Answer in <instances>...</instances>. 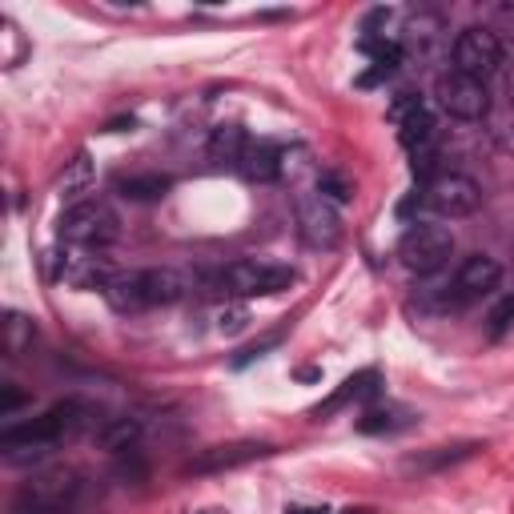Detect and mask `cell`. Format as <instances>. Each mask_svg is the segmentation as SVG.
Returning <instances> with one entry per match:
<instances>
[{
    "label": "cell",
    "instance_id": "obj_1",
    "mask_svg": "<svg viewBox=\"0 0 514 514\" xmlns=\"http://www.w3.org/2000/svg\"><path fill=\"white\" fill-rule=\"evenodd\" d=\"M85 426V406L81 402H57L53 410H45L41 418L33 422H21V426H9L0 434V450H5L13 462H33V458H45L53 454L65 438H73L77 430Z\"/></svg>",
    "mask_w": 514,
    "mask_h": 514
},
{
    "label": "cell",
    "instance_id": "obj_2",
    "mask_svg": "<svg viewBox=\"0 0 514 514\" xmlns=\"http://www.w3.org/2000/svg\"><path fill=\"white\" fill-rule=\"evenodd\" d=\"M294 266L282 262H257V257H241V262H229L225 270H217L209 278V290L225 294V298H274L282 290L294 286Z\"/></svg>",
    "mask_w": 514,
    "mask_h": 514
},
{
    "label": "cell",
    "instance_id": "obj_3",
    "mask_svg": "<svg viewBox=\"0 0 514 514\" xmlns=\"http://www.w3.org/2000/svg\"><path fill=\"white\" fill-rule=\"evenodd\" d=\"M450 253H454V233L446 225H438V221H414L398 241L402 266L410 274H418V278L438 274L450 262Z\"/></svg>",
    "mask_w": 514,
    "mask_h": 514
},
{
    "label": "cell",
    "instance_id": "obj_4",
    "mask_svg": "<svg viewBox=\"0 0 514 514\" xmlns=\"http://www.w3.org/2000/svg\"><path fill=\"white\" fill-rule=\"evenodd\" d=\"M121 225L117 213L101 201H77L61 213V241L65 245H81V249H105L109 241H117Z\"/></svg>",
    "mask_w": 514,
    "mask_h": 514
},
{
    "label": "cell",
    "instance_id": "obj_5",
    "mask_svg": "<svg viewBox=\"0 0 514 514\" xmlns=\"http://www.w3.org/2000/svg\"><path fill=\"white\" fill-rule=\"evenodd\" d=\"M506 61V49L498 41L494 29L486 25H474V29H462L458 41H454V73L462 77H474L486 85V77H494Z\"/></svg>",
    "mask_w": 514,
    "mask_h": 514
},
{
    "label": "cell",
    "instance_id": "obj_6",
    "mask_svg": "<svg viewBox=\"0 0 514 514\" xmlns=\"http://www.w3.org/2000/svg\"><path fill=\"white\" fill-rule=\"evenodd\" d=\"M77 490H81V482H77L73 470H65V466L41 470V474H33L25 482L21 502H17V514H61V510L73 506Z\"/></svg>",
    "mask_w": 514,
    "mask_h": 514
},
{
    "label": "cell",
    "instance_id": "obj_7",
    "mask_svg": "<svg viewBox=\"0 0 514 514\" xmlns=\"http://www.w3.org/2000/svg\"><path fill=\"white\" fill-rule=\"evenodd\" d=\"M422 205L438 217H470L482 205V189L466 173H438L430 185H422Z\"/></svg>",
    "mask_w": 514,
    "mask_h": 514
},
{
    "label": "cell",
    "instance_id": "obj_8",
    "mask_svg": "<svg viewBox=\"0 0 514 514\" xmlns=\"http://www.w3.org/2000/svg\"><path fill=\"white\" fill-rule=\"evenodd\" d=\"M294 217H298V233L310 249H334L342 241L338 205H330L322 193H298L294 197Z\"/></svg>",
    "mask_w": 514,
    "mask_h": 514
},
{
    "label": "cell",
    "instance_id": "obj_9",
    "mask_svg": "<svg viewBox=\"0 0 514 514\" xmlns=\"http://www.w3.org/2000/svg\"><path fill=\"white\" fill-rule=\"evenodd\" d=\"M53 278H57V282H69V286H77V290H105L117 274L109 270V262L101 257V249L69 245L65 253L53 257Z\"/></svg>",
    "mask_w": 514,
    "mask_h": 514
},
{
    "label": "cell",
    "instance_id": "obj_10",
    "mask_svg": "<svg viewBox=\"0 0 514 514\" xmlns=\"http://www.w3.org/2000/svg\"><path fill=\"white\" fill-rule=\"evenodd\" d=\"M438 105L454 121H482L490 113V93H486L482 81L462 77V73L450 69L446 77H438Z\"/></svg>",
    "mask_w": 514,
    "mask_h": 514
},
{
    "label": "cell",
    "instance_id": "obj_11",
    "mask_svg": "<svg viewBox=\"0 0 514 514\" xmlns=\"http://www.w3.org/2000/svg\"><path fill=\"white\" fill-rule=\"evenodd\" d=\"M386 117H390V125L398 129V141H402L410 153H422V149L434 145V117H430V109H426L422 97L398 93V97L386 105Z\"/></svg>",
    "mask_w": 514,
    "mask_h": 514
},
{
    "label": "cell",
    "instance_id": "obj_12",
    "mask_svg": "<svg viewBox=\"0 0 514 514\" xmlns=\"http://www.w3.org/2000/svg\"><path fill=\"white\" fill-rule=\"evenodd\" d=\"M274 454L270 442H229V446H209L201 450L197 458H189V474H221V470H237V466H249L257 458Z\"/></svg>",
    "mask_w": 514,
    "mask_h": 514
},
{
    "label": "cell",
    "instance_id": "obj_13",
    "mask_svg": "<svg viewBox=\"0 0 514 514\" xmlns=\"http://www.w3.org/2000/svg\"><path fill=\"white\" fill-rule=\"evenodd\" d=\"M498 282H502V266L494 262L490 253H474V257H466V262L458 266V274H454V306H462V302H474V298L490 294Z\"/></svg>",
    "mask_w": 514,
    "mask_h": 514
},
{
    "label": "cell",
    "instance_id": "obj_14",
    "mask_svg": "<svg viewBox=\"0 0 514 514\" xmlns=\"http://www.w3.org/2000/svg\"><path fill=\"white\" fill-rule=\"evenodd\" d=\"M378 390H382V374H378V370H358V374H350V378L314 410V418H330V414H338V410L350 406V402H370V398H378Z\"/></svg>",
    "mask_w": 514,
    "mask_h": 514
},
{
    "label": "cell",
    "instance_id": "obj_15",
    "mask_svg": "<svg viewBox=\"0 0 514 514\" xmlns=\"http://www.w3.org/2000/svg\"><path fill=\"white\" fill-rule=\"evenodd\" d=\"M237 169L249 181H257V185H270V181H278L286 173V153L278 145H270V141H257V145L245 149V157H241Z\"/></svg>",
    "mask_w": 514,
    "mask_h": 514
},
{
    "label": "cell",
    "instance_id": "obj_16",
    "mask_svg": "<svg viewBox=\"0 0 514 514\" xmlns=\"http://www.w3.org/2000/svg\"><path fill=\"white\" fill-rule=\"evenodd\" d=\"M141 282H145L149 306H173L193 290V282L181 270H141Z\"/></svg>",
    "mask_w": 514,
    "mask_h": 514
},
{
    "label": "cell",
    "instance_id": "obj_17",
    "mask_svg": "<svg viewBox=\"0 0 514 514\" xmlns=\"http://www.w3.org/2000/svg\"><path fill=\"white\" fill-rule=\"evenodd\" d=\"M105 302H109L117 314H141V310H149L141 270H137V274H117V278L105 286Z\"/></svg>",
    "mask_w": 514,
    "mask_h": 514
},
{
    "label": "cell",
    "instance_id": "obj_18",
    "mask_svg": "<svg viewBox=\"0 0 514 514\" xmlns=\"http://www.w3.org/2000/svg\"><path fill=\"white\" fill-rule=\"evenodd\" d=\"M249 141H245V129L241 125H217L213 137H209V157L217 165H241Z\"/></svg>",
    "mask_w": 514,
    "mask_h": 514
},
{
    "label": "cell",
    "instance_id": "obj_19",
    "mask_svg": "<svg viewBox=\"0 0 514 514\" xmlns=\"http://www.w3.org/2000/svg\"><path fill=\"white\" fill-rule=\"evenodd\" d=\"M89 181H93L89 153H77V157L65 165V173H61V181H57V193H61L65 201H73V205H77V197L89 189Z\"/></svg>",
    "mask_w": 514,
    "mask_h": 514
},
{
    "label": "cell",
    "instance_id": "obj_20",
    "mask_svg": "<svg viewBox=\"0 0 514 514\" xmlns=\"http://www.w3.org/2000/svg\"><path fill=\"white\" fill-rule=\"evenodd\" d=\"M101 446L105 450H113V454H121V450H129V446H137V438H141V422L137 418H113V422H105L101 426Z\"/></svg>",
    "mask_w": 514,
    "mask_h": 514
},
{
    "label": "cell",
    "instance_id": "obj_21",
    "mask_svg": "<svg viewBox=\"0 0 514 514\" xmlns=\"http://www.w3.org/2000/svg\"><path fill=\"white\" fill-rule=\"evenodd\" d=\"M117 189H121V197H129V201H161V197L169 193V177H161V173L125 177Z\"/></svg>",
    "mask_w": 514,
    "mask_h": 514
},
{
    "label": "cell",
    "instance_id": "obj_22",
    "mask_svg": "<svg viewBox=\"0 0 514 514\" xmlns=\"http://www.w3.org/2000/svg\"><path fill=\"white\" fill-rule=\"evenodd\" d=\"M33 338H37V330H33V318H25V314H9L5 318V354L9 358H21L25 350H33Z\"/></svg>",
    "mask_w": 514,
    "mask_h": 514
},
{
    "label": "cell",
    "instance_id": "obj_23",
    "mask_svg": "<svg viewBox=\"0 0 514 514\" xmlns=\"http://www.w3.org/2000/svg\"><path fill=\"white\" fill-rule=\"evenodd\" d=\"M398 426H406V410H398V406H370L358 418V430L362 434H390Z\"/></svg>",
    "mask_w": 514,
    "mask_h": 514
},
{
    "label": "cell",
    "instance_id": "obj_24",
    "mask_svg": "<svg viewBox=\"0 0 514 514\" xmlns=\"http://www.w3.org/2000/svg\"><path fill=\"white\" fill-rule=\"evenodd\" d=\"M245 326H249V310L241 302H229V306L217 310V330L221 334H241Z\"/></svg>",
    "mask_w": 514,
    "mask_h": 514
},
{
    "label": "cell",
    "instance_id": "obj_25",
    "mask_svg": "<svg viewBox=\"0 0 514 514\" xmlns=\"http://www.w3.org/2000/svg\"><path fill=\"white\" fill-rule=\"evenodd\" d=\"M318 193H322L330 205H346V201H350V185H346V177H338V173H322V177H318Z\"/></svg>",
    "mask_w": 514,
    "mask_h": 514
},
{
    "label": "cell",
    "instance_id": "obj_26",
    "mask_svg": "<svg viewBox=\"0 0 514 514\" xmlns=\"http://www.w3.org/2000/svg\"><path fill=\"white\" fill-rule=\"evenodd\" d=\"M514 326V294H506L494 310H490V338H502Z\"/></svg>",
    "mask_w": 514,
    "mask_h": 514
},
{
    "label": "cell",
    "instance_id": "obj_27",
    "mask_svg": "<svg viewBox=\"0 0 514 514\" xmlns=\"http://www.w3.org/2000/svg\"><path fill=\"white\" fill-rule=\"evenodd\" d=\"M278 342H282V334H270V338H262V342H257V346H245V350H241V354L233 358V366L241 370V366H249L253 358H266V350H274Z\"/></svg>",
    "mask_w": 514,
    "mask_h": 514
},
{
    "label": "cell",
    "instance_id": "obj_28",
    "mask_svg": "<svg viewBox=\"0 0 514 514\" xmlns=\"http://www.w3.org/2000/svg\"><path fill=\"white\" fill-rule=\"evenodd\" d=\"M286 514H330V510L326 506H298V502H290Z\"/></svg>",
    "mask_w": 514,
    "mask_h": 514
},
{
    "label": "cell",
    "instance_id": "obj_29",
    "mask_svg": "<svg viewBox=\"0 0 514 514\" xmlns=\"http://www.w3.org/2000/svg\"><path fill=\"white\" fill-rule=\"evenodd\" d=\"M506 93H510V101H514V65H510V77H506Z\"/></svg>",
    "mask_w": 514,
    "mask_h": 514
},
{
    "label": "cell",
    "instance_id": "obj_30",
    "mask_svg": "<svg viewBox=\"0 0 514 514\" xmlns=\"http://www.w3.org/2000/svg\"><path fill=\"white\" fill-rule=\"evenodd\" d=\"M197 514H229V510H221V506H205V510H197Z\"/></svg>",
    "mask_w": 514,
    "mask_h": 514
},
{
    "label": "cell",
    "instance_id": "obj_31",
    "mask_svg": "<svg viewBox=\"0 0 514 514\" xmlns=\"http://www.w3.org/2000/svg\"><path fill=\"white\" fill-rule=\"evenodd\" d=\"M342 514H370V510H362V506H350V510H342Z\"/></svg>",
    "mask_w": 514,
    "mask_h": 514
}]
</instances>
